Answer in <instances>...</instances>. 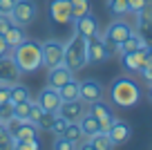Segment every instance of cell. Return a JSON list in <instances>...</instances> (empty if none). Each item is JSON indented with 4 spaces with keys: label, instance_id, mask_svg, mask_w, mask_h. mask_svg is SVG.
I'll list each match as a JSON object with an SVG mask.
<instances>
[{
    "label": "cell",
    "instance_id": "cell-1",
    "mask_svg": "<svg viewBox=\"0 0 152 150\" xmlns=\"http://www.w3.org/2000/svg\"><path fill=\"white\" fill-rule=\"evenodd\" d=\"M11 56H14L16 65L23 74H31V72H38L43 67V49H40L38 40L25 38L20 45H16L11 49Z\"/></svg>",
    "mask_w": 152,
    "mask_h": 150
},
{
    "label": "cell",
    "instance_id": "cell-2",
    "mask_svg": "<svg viewBox=\"0 0 152 150\" xmlns=\"http://www.w3.org/2000/svg\"><path fill=\"white\" fill-rule=\"evenodd\" d=\"M110 99H112L114 105H119V108H132V105L139 103V99H141V90L139 85L134 83L132 79L128 76H121L112 83L110 88Z\"/></svg>",
    "mask_w": 152,
    "mask_h": 150
},
{
    "label": "cell",
    "instance_id": "cell-3",
    "mask_svg": "<svg viewBox=\"0 0 152 150\" xmlns=\"http://www.w3.org/2000/svg\"><path fill=\"white\" fill-rule=\"evenodd\" d=\"M63 65L69 67L72 72L87 65V38H83L81 34H74L67 40L65 52H63Z\"/></svg>",
    "mask_w": 152,
    "mask_h": 150
},
{
    "label": "cell",
    "instance_id": "cell-4",
    "mask_svg": "<svg viewBox=\"0 0 152 150\" xmlns=\"http://www.w3.org/2000/svg\"><path fill=\"white\" fill-rule=\"evenodd\" d=\"M130 34H132V27H130L125 20H114V23H110V27L105 29V34H103V43H105V47H107L110 56H112V54H119L121 43H123Z\"/></svg>",
    "mask_w": 152,
    "mask_h": 150
},
{
    "label": "cell",
    "instance_id": "cell-5",
    "mask_svg": "<svg viewBox=\"0 0 152 150\" xmlns=\"http://www.w3.org/2000/svg\"><path fill=\"white\" fill-rule=\"evenodd\" d=\"M38 16V5L34 0H16L14 9H11V20L16 25H23L27 27L29 23H34Z\"/></svg>",
    "mask_w": 152,
    "mask_h": 150
},
{
    "label": "cell",
    "instance_id": "cell-6",
    "mask_svg": "<svg viewBox=\"0 0 152 150\" xmlns=\"http://www.w3.org/2000/svg\"><path fill=\"white\" fill-rule=\"evenodd\" d=\"M152 63V58L148 56V47H141L137 52H121V65L125 67V72H139L141 74L143 67H148Z\"/></svg>",
    "mask_w": 152,
    "mask_h": 150
},
{
    "label": "cell",
    "instance_id": "cell-7",
    "mask_svg": "<svg viewBox=\"0 0 152 150\" xmlns=\"http://www.w3.org/2000/svg\"><path fill=\"white\" fill-rule=\"evenodd\" d=\"M40 49H43V65L47 67V70H52V67H56V65H63L65 45H63L61 40H45L43 45H40Z\"/></svg>",
    "mask_w": 152,
    "mask_h": 150
},
{
    "label": "cell",
    "instance_id": "cell-8",
    "mask_svg": "<svg viewBox=\"0 0 152 150\" xmlns=\"http://www.w3.org/2000/svg\"><path fill=\"white\" fill-rule=\"evenodd\" d=\"M7 130L11 135V141H25V139H34L38 137V126L31 121H18V119H11L7 123Z\"/></svg>",
    "mask_w": 152,
    "mask_h": 150
},
{
    "label": "cell",
    "instance_id": "cell-9",
    "mask_svg": "<svg viewBox=\"0 0 152 150\" xmlns=\"http://www.w3.org/2000/svg\"><path fill=\"white\" fill-rule=\"evenodd\" d=\"M61 103H63V99H61V94H58V90L49 88V85H45V90H40L38 96H36V105H40L45 112H52V114L58 112Z\"/></svg>",
    "mask_w": 152,
    "mask_h": 150
},
{
    "label": "cell",
    "instance_id": "cell-10",
    "mask_svg": "<svg viewBox=\"0 0 152 150\" xmlns=\"http://www.w3.org/2000/svg\"><path fill=\"white\" fill-rule=\"evenodd\" d=\"M87 112H90L92 117L101 123V130H103V132H107L110 126L114 123V114H112V110H110V105L103 103V99H101V101H94V103H90Z\"/></svg>",
    "mask_w": 152,
    "mask_h": 150
},
{
    "label": "cell",
    "instance_id": "cell-11",
    "mask_svg": "<svg viewBox=\"0 0 152 150\" xmlns=\"http://www.w3.org/2000/svg\"><path fill=\"white\" fill-rule=\"evenodd\" d=\"M105 58H110V52L103 43V36L94 34L87 38V63H103Z\"/></svg>",
    "mask_w": 152,
    "mask_h": 150
},
{
    "label": "cell",
    "instance_id": "cell-12",
    "mask_svg": "<svg viewBox=\"0 0 152 150\" xmlns=\"http://www.w3.org/2000/svg\"><path fill=\"white\" fill-rule=\"evenodd\" d=\"M20 74L23 72L18 70V65H16L14 56L9 54H5V56L0 58V83H7V85H14L16 81L20 79Z\"/></svg>",
    "mask_w": 152,
    "mask_h": 150
},
{
    "label": "cell",
    "instance_id": "cell-13",
    "mask_svg": "<svg viewBox=\"0 0 152 150\" xmlns=\"http://www.w3.org/2000/svg\"><path fill=\"white\" fill-rule=\"evenodd\" d=\"M49 16L56 25H65L72 20V5L69 0H49Z\"/></svg>",
    "mask_w": 152,
    "mask_h": 150
},
{
    "label": "cell",
    "instance_id": "cell-14",
    "mask_svg": "<svg viewBox=\"0 0 152 150\" xmlns=\"http://www.w3.org/2000/svg\"><path fill=\"white\" fill-rule=\"evenodd\" d=\"M85 112H87V108L83 105V101H81V99H76V101H63L56 114L65 117L69 123H76V121H78V119H81Z\"/></svg>",
    "mask_w": 152,
    "mask_h": 150
},
{
    "label": "cell",
    "instance_id": "cell-15",
    "mask_svg": "<svg viewBox=\"0 0 152 150\" xmlns=\"http://www.w3.org/2000/svg\"><path fill=\"white\" fill-rule=\"evenodd\" d=\"M69 79H74V72L65 65H56L52 70H47V85L54 90H61Z\"/></svg>",
    "mask_w": 152,
    "mask_h": 150
},
{
    "label": "cell",
    "instance_id": "cell-16",
    "mask_svg": "<svg viewBox=\"0 0 152 150\" xmlns=\"http://www.w3.org/2000/svg\"><path fill=\"white\" fill-rule=\"evenodd\" d=\"M103 99V88H101L99 81L94 79H85L81 83V101L83 103H94Z\"/></svg>",
    "mask_w": 152,
    "mask_h": 150
},
{
    "label": "cell",
    "instance_id": "cell-17",
    "mask_svg": "<svg viewBox=\"0 0 152 150\" xmlns=\"http://www.w3.org/2000/svg\"><path fill=\"white\" fill-rule=\"evenodd\" d=\"M74 34H81L83 38H90L99 34V23L92 14H85L81 18H74Z\"/></svg>",
    "mask_w": 152,
    "mask_h": 150
},
{
    "label": "cell",
    "instance_id": "cell-18",
    "mask_svg": "<svg viewBox=\"0 0 152 150\" xmlns=\"http://www.w3.org/2000/svg\"><path fill=\"white\" fill-rule=\"evenodd\" d=\"M107 135H110V139H112V143H114V146H121V143H125V141L130 139V135H132V128H130L125 121H119V119H114V123L110 126Z\"/></svg>",
    "mask_w": 152,
    "mask_h": 150
},
{
    "label": "cell",
    "instance_id": "cell-19",
    "mask_svg": "<svg viewBox=\"0 0 152 150\" xmlns=\"http://www.w3.org/2000/svg\"><path fill=\"white\" fill-rule=\"evenodd\" d=\"M52 119H54L52 112H45V110L40 108V105H36V103H34L31 110H29V121L36 123L38 128H45V130H49V126H52Z\"/></svg>",
    "mask_w": 152,
    "mask_h": 150
},
{
    "label": "cell",
    "instance_id": "cell-20",
    "mask_svg": "<svg viewBox=\"0 0 152 150\" xmlns=\"http://www.w3.org/2000/svg\"><path fill=\"white\" fill-rule=\"evenodd\" d=\"M137 16H139V20H137L139 34H141V36H145V34H152V0H148L145 7H143V9L139 11Z\"/></svg>",
    "mask_w": 152,
    "mask_h": 150
},
{
    "label": "cell",
    "instance_id": "cell-21",
    "mask_svg": "<svg viewBox=\"0 0 152 150\" xmlns=\"http://www.w3.org/2000/svg\"><path fill=\"white\" fill-rule=\"evenodd\" d=\"M2 38H5L7 47H9V49H14L16 45H20V43L27 38V34H25V27H23V25H16V23H14L5 34H2Z\"/></svg>",
    "mask_w": 152,
    "mask_h": 150
},
{
    "label": "cell",
    "instance_id": "cell-22",
    "mask_svg": "<svg viewBox=\"0 0 152 150\" xmlns=\"http://www.w3.org/2000/svg\"><path fill=\"white\" fill-rule=\"evenodd\" d=\"M78 126H81V130H83V137H94L96 132H101V123L96 121L94 117H92L90 112H85L81 119H78Z\"/></svg>",
    "mask_w": 152,
    "mask_h": 150
},
{
    "label": "cell",
    "instance_id": "cell-23",
    "mask_svg": "<svg viewBox=\"0 0 152 150\" xmlns=\"http://www.w3.org/2000/svg\"><path fill=\"white\" fill-rule=\"evenodd\" d=\"M141 47H148V43H145V38L141 36V34H130L128 38H125L123 43H121V47H119V54L121 52H137V49H141Z\"/></svg>",
    "mask_w": 152,
    "mask_h": 150
},
{
    "label": "cell",
    "instance_id": "cell-24",
    "mask_svg": "<svg viewBox=\"0 0 152 150\" xmlns=\"http://www.w3.org/2000/svg\"><path fill=\"white\" fill-rule=\"evenodd\" d=\"M58 94H61L63 101H76V99H81V83L74 81V79H69L61 90H58Z\"/></svg>",
    "mask_w": 152,
    "mask_h": 150
},
{
    "label": "cell",
    "instance_id": "cell-25",
    "mask_svg": "<svg viewBox=\"0 0 152 150\" xmlns=\"http://www.w3.org/2000/svg\"><path fill=\"white\" fill-rule=\"evenodd\" d=\"M90 143L94 146V150H112V148H114L110 135H107V132H103V130L96 132L94 137H90Z\"/></svg>",
    "mask_w": 152,
    "mask_h": 150
},
{
    "label": "cell",
    "instance_id": "cell-26",
    "mask_svg": "<svg viewBox=\"0 0 152 150\" xmlns=\"http://www.w3.org/2000/svg\"><path fill=\"white\" fill-rule=\"evenodd\" d=\"M27 99H29V90L25 85H18V83L9 85V103L11 105L20 103V101H27Z\"/></svg>",
    "mask_w": 152,
    "mask_h": 150
},
{
    "label": "cell",
    "instance_id": "cell-27",
    "mask_svg": "<svg viewBox=\"0 0 152 150\" xmlns=\"http://www.w3.org/2000/svg\"><path fill=\"white\" fill-rule=\"evenodd\" d=\"M69 5H72V20L81 18V16H85V14H92L90 0H69Z\"/></svg>",
    "mask_w": 152,
    "mask_h": 150
},
{
    "label": "cell",
    "instance_id": "cell-28",
    "mask_svg": "<svg viewBox=\"0 0 152 150\" xmlns=\"http://www.w3.org/2000/svg\"><path fill=\"white\" fill-rule=\"evenodd\" d=\"M31 105H34L31 99L16 103L14 105V119H18V121H29V110H31Z\"/></svg>",
    "mask_w": 152,
    "mask_h": 150
},
{
    "label": "cell",
    "instance_id": "cell-29",
    "mask_svg": "<svg viewBox=\"0 0 152 150\" xmlns=\"http://www.w3.org/2000/svg\"><path fill=\"white\" fill-rule=\"evenodd\" d=\"M11 150H40V141H38V137L25 141H11Z\"/></svg>",
    "mask_w": 152,
    "mask_h": 150
},
{
    "label": "cell",
    "instance_id": "cell-30",
    "mask_svg": "<svg viewBox=\"0 0 152 150\" xmlns=\"http://www.w3.org/2000/svg\"><path fill=\"white\" fill-rule=\"evenodd\" d=\"M107 9L112 16L119 18V16L128 14V0H107Z\"/></svg>",
    "mask_w": 152,
    "mask_h": 150
},
{
    "label": "cell",
    "instance_id": "cell-31",
    "mask_svg": "<svg viewBox=\"0 0 152 150\" xmlns=\"http://www.w3.org/2000/svg\"><path fill=\"white\" fill-rule=\"evenodd\" d=\"M61 137H65V139H69V141H74V143H78V141L83 139V130H81V126H78V123H69Z\"/></svg>",
    "mask_w": 152,
    "mask_h": 150
},
{
    "label": "cell",
    "instance_id": "cell-32",
    "mask_svg": "<svg viewBox=\"0 0 152 150\" xmlns=\"http://www.w3.org/2000/svg\"><path fill=\"white\" fill-rule=\"evenodd\" d=\"M69 126V121H67L65 117H61V114H54V119H52V126H49V130L54 132L56 137H61L63 132H65V128Z\"/></svg>",
    "mask_w": 152,
    "mask_h": 150
},
{
    "label": "cell",
    "instance_id": "cell-33",
    "mask_svg": "<svg viewBox=\"0 0 152 150\" xmlns=\"http://www.w3.org/2000/svg\"><path fill=\"white\" fill-rule=\"evenodd\" d=\"M11 119H14V105L7 101V103L0 105V123H2V126H7Z\"/></svg>",
    "mask_w": 152,
    "mask_h": 150
},
{
    "label": "cell",
    "instance_id": "cell-34",
    "mask_svg": "<svg viewBox=\"0 0 152 150\" xmlns=\"http://www.w3.org/2000/svg\"><path fill=\"white\" fill-rule=\"evenodd\" d=\"M78 146L74 141L65 139V137H56V143H54V150H76Z\"/></svg>",
    "mask_w": 152,
    "mask_h": 150
},
{
    "label": "cell",
    "instance_id": "cell-35",
    "mask_svg": "<svg viewBox=\"0 0 152 150\" xmlns=\"http://www.w3.org/2000/svg\"><path fill=\"white\" fill-rule=\"evenodd\" d=\"M14 25V20H11V14H0V34H5L7 29Z\"/></svg>",
    "mask_w": 152,
    "mask_h": 150
},
{
    "label": "cell",
    "instance_id": "cell-36",
    "mask_svg": "<svg viewBox=\"0 0 152 150\" xmlns=\"http://www.w3.org/2000/svg\"><path fill=\"white\" fill-rule=\"evenodd\" d=\"M148 0H128V11H132V14H139V11L145 7Z\"/></svg>",
    "mask_w": 152,
    "mask_h": 150
},
{
    "label": "cell",
    "instance_id": "cell-37",
    "mask_svg": "<svg viewBox=\"0 0 152 150\" xmlns=\"http://www.w3.org/2000/svg\"><path fill=\"white\" fill-rule=\"evenodd\" d=\"M7 143H11V135L7 130V126L0 123V146H7Z\"/></svg>",
    "mask_w": 152,
    "mask_h": 150
},
{
    "label": "cell",
    "instance_id": "cell-38",
    "mask_svg": "<svg viewBox=\"0 0 152 150\" xmlns=\"http://www.w3.org/2000/svg\"><path fill=\"white\" fill-rule=\"evenodd\" d=\"M16 0H0V14H11Z\"/></svg>",
    "mask_w": 152,
    "mask_h": 150
},
{
    "label": "cell",
    "instance_id": "cell-39",
    "mask_svg": "<svg viewBox=\"0 0 152 150\" xmlns=\"http://www.w3.org/2000/svg\"><path fill=\"white\" fill-rule=\"evenodd\" d=\"M9 101V85L7 83H0V105Z\"/></svg>",
    "mask_w": 152,
    "mask_h": 150
},
{
    "label": "cell",
    "instance_id": "cell-40",
    "mask_svg": "<svg viewBox=\"0 0 152 150\" xmlns=\"http://www.w3.org/2000/svg\"><path fill=\"white\" fill-rule=\"evenodd\" d=\"M11 49L7 47V43H5V38H2V34H0V58L5 56V54H9Z\"/></svg>",
    "mask_w": 152,
    "mask_h": 150
},
{
    "label": "cell",
    "instance_id": "cell-41",
    "mask_svg": "<svg viewBox=\"0 0 152 150\" xmlns=\"http://www.w3.org/2000/svg\"><path fill=\"white\" fill-rule=\"evenodd\" d=\"M76 150H94V146H92L90 141H87V143H81V146H78Z\"/></svg>",
    "mask_w": 152,
    "mask_h": 150
},
{
    "label": "cell",
    "instance_id": "cell-42",
    "mask_svg": "<svg viewBox=\"0 0 152 150\" xmlns=\"http://www.w3.org/2000/svg\"><path fill=\"white\" fill-rule=\"evenodd\" d=\"M148 56L152 58V43H148Z\"/></svg>",
    "mask_w": 152,
    "mask_h": 150
},
{
    "label": "cell",
    "instance_id": "cell-43",
    "mask_svg": "<svg viewBox=\"0 0 152 150\" xmlns=\"http://www.w3.org/2000/svg\"><path fill=\"white\" fill-rule=\"evenodd\" d=\"M0 150H11V143H7V146H0Z\"/></svg>",
    "mask_w": 152,
    "mask_h": 150
},
{
    "label": "cell",
    "instance_id": "cell-44",
    "mask_svg": "<svg viewBox=\"0 0 152 150\" xmlns=\"http://www.w3.org/2000/svg\"><path fill=\"white\" fill-rule=\"evenodd\" d=\"M148 99L152 101V85H150V90H148Z\"/></svg>",
    "mask_w": 152,
    "mask_h": 150
}]
</instances>
